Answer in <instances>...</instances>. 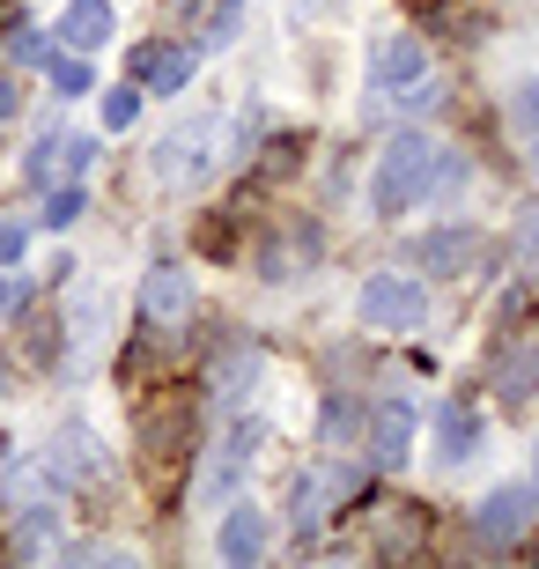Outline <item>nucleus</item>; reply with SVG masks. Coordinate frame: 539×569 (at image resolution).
I'll return each instance as SVG.
<instances>
[{"label": "nucleus", "mask_w": 539, "mask_h": 569, "mask_svg": "<svg viewBox=\"0 0 539 569\" xmlns=\"http://www.w3.org/2000/svg\"><path fill=\"white\" fill-rule=\"evenodd\" d=\"M458 170L443 163V148L429 141V133H392L385 141V156H377V178H370V208L377 214H407L421 208L436 186H451Z\"/></svg>", "instance_id": "f257e3e1"}, {"label": "nucleus", "mask_w": 539, "mask_h": 569, "mask_svg": "<svg viewBox=\"0 0 539 569\" xmlns=\"http://www.w3.org/2000/svg\"><path fill=\"white\" fill-rule=\"evenodd\" d=\"M355 311H362V326H377V333H421V318H429V289H421L415 274H370Z\"/></svg>", "instance_id": "f03ea898"}, {"label": "nucleus", "mask_w": 539, "mask_h": 569, "mask_svg": "<svg viewBox=\"0 0 539 569\" xmlns=\"http://www.w3.org/2000/svg\"><path fill=\"white\" fill-rule=\"evenodd\" d=\"M421 74H429V44H421L415 30H392V38L370 44V89L377 97H399V89H415Z\"/></svg>", "instance_id": "7ed1b4c3"}, {"label": "nucleus", "mask_w": 539, "mask_h": 569, "mask_svg": "<svg viewBox=\"0 0 539 569\" xmlns=\"http://www.w3.org/2000/svg\"><path fill=\"white\" fill-rule=\"evenodd\" d=\"M355 488H362V473H355V466H318V473H303V481H296V532H318L332 518V503H340V496H355Z\"/></svg>", "instance_id": "20e7f679"}, {"label": "nucleus", "mask_w": 539, "mask_h": 569, "mask_svg": "<svg viewBox=\"0 0 539 569\" xmlns=\"http://www.w3.org/2000/svg\"><path fill=\"white\" fill-rule=\"evenodd\" d=\"M141 318L148 326H163V333H178L192 318V274L186 267H148L141 274Z\"/></svg>", "instance_id": "39448f33"}, {"label": "nucleus", "mask_w": 539, "mask_h": 569, "mask_svg": "<svg viewBox=\"0 0 539 569\" xmlns=\"http://www.w3.org/2000/svg\"><path fill=\"white\" fill-rule=\"evenodd\" d=\"M214 170V127H178L163 148H156V178L163 186H192Z\"/></svg>", "instance_id": "423d86ee"}, {"label": "nucleus", "mask_w": 539, "mask_h": 569, "mask_svg": "<svg viewBox=\"0 0 539 569\" xmlns=\"http://www.w3.org/2000/svg\"><path fill=\"white\" fill-rule=\"evenodd\" d=\"M133 82H141V97H178L192 82V52L186 44H141L133 52Z\"/></svg>", "instance_id": "0eeeda50"}, {"label": "nucleus", "mask_w": 539, "mask_h": 569, "mask_svg": "<svg viewBox=\"0 0 539 569\" xmlns=\"http://www.w3.org/2000/svg\"><path fill=\"white\" fill-rule=\"evenodd\" d=\"M52 481L60 488H89V481H104V451H97V437H89V429H60V437H52Z\"/></svg>", "instance_id": "6e6552de"}, {"label": "nucleus", "mask_w": 539, "mask_h": 569, "mask_svg": "<svg viewBox=\"0 0 539 569\" xmlns=\"http://www.w3.org/2000/svg\"><path fill=\"white\" fill-rule=\"evenodd\" d=\"M370 459L377 466H407V459H415V407H407V400L370 407Z\"/></svg>", "instance_id": "1a4fd4ad"}, {"label": "nucleus", "mask_w": 539, "mask_h": 569, "mask_svg": "<svg viewBox=\"0 0 539 569\" xmlns=\"http://www.w3.org/2000/svg\"><path fill=\"white\" fill-rule=\"evenodd\" d=\"M525 518H532V488H518V481H510V488H496V496H480L473 532L502 548V540H518V532H525Z\"/></svg>", "instance_id": "9d476101"}, {"label": "nucleus", "mask_w": 539, "mask_h": 569, "mask_svg": "<svg viewBox=\"0 0 539 569\" xmlns=\"http://www.w3.org/2000/svg\"><path fill=\"white\" fill-rule=\"evenodd\" d=\"M267 540H273V526H267V510H259V503H237L222 518V532H214L222 562H259V555H267Z\"/></svg>", "instance_id": "9b49d317"}, {"label": "nucleus", "mask_w": 539, "mask_h": 569, "mask_svg": "<svg viewBox=\"0 0 539 569\" xmlns=\"http://www.w3.org/2000/svg\"><path fill=\"white\" fill-rule=\"evenodd\" d=\"M480 252H488V237H480V230H436V237H421V267H429V274H473Z\"/></svg>", "instance_id": "f8f14e48"}, {"label": "nucleus", "mask_w": 539, "mask_h": 569, "mask_svg": "<svg viewBox=\"0 0 539 569\" xmlns=\"http://www.w3.org/2000/svg\"><path fill=\"white\" fill-rule=\"evenodd\" d=\"M251 443H259V422H251V415H244V422H237V429H229V437H222V451H214V466H208V473H200V496H208V503H214V496H229V488H237V473H244V459H251Z\"/></svg>", "instance_id": "ddd939ff"}, {"label": "nucleus", "mask_w": 539, "mask_h": 569, "mask_svg": "<svg viewBox=\"0 0 539 569\" xmlns=\"http://www.w3.org/2000/svg\"><path fill=\"white\" fill-rule=\"evenodd\" d=\"M111 38V0H74L60 16V44L67 52H97V44Z\"/></svg>", "instance_id": "4468645a"}, {"label": "nucleus", "mask_w": 539, "mask_h": 569, "mask_svg": "<svg viewBox=\"0 0 539 569\" xmlns=\"http://www.w3.org/2000/svg\"><path fill=\"white\" fill-rule=\"evenodd\" d=\"M473 443H480V415H473V407H436V451H443V459H473Z\"/></svg>", "instance_id": "2eb2a0df"}, {"label": "nucleus", "mask_w": 539, "mask_h": 569, "mask_svg": "<svg viewBox=\"0 0 539 569\" xmlns=\"http://www.w3.org/2000/svg\"><path fill=\"white\" fill-rule=\"evenodd\" d=\"M510 127H518V141H525V163L539 170V74L510 89Z\"/></svg>", "instance_id": "dca6fc26"}, {"label": "nucleus", "mask_w": 539, "mask_h": 569, "mask_svg": "<svg viewBox=\"0 0 539 569\" xmlns=\"http://www.w3.org/2000/svg\"><path fill=\"white\" fill-rule=\"evenodd\" d=\"M52 89H60V97H89V89H97V67H89V52H67V60H52Z\"/></svg>", "instance_id": "f3484780"}, {"label": "nucleus", "mask_w": 539, "mask_h": 569, "mask_svg": "<svg viewBox=\"0 0 539 569\" xmlns=\"http://www.w3.org/2000/svg\"><path fill=\"white\" fill-rule=\"evenodd\" d=\"M89 214V200H82V186H60L52 200H44V230H74Z\"/></svg>", "instance_id": "a211bd4d"}, {"label": "nucleus", "mask_w": 539, "mask_h": 569, "mask_svg": "<svg viewBox=\"0 0 539 569\" xmlns=\"http://www.w3.org/2000/svg\"><path fill=\"white\" fill-rule=\"evenodd\" d=\"M141 119V82H126V89H104V127L119 133V127H133Z\"/></svg>", "instance_id": "6ab92c4d"}, {"label": "nucleus", "mask_w": 539, "mask_h": 569, "mask_svg": "<svg viewBox=\"0 0 539 569\" xmlns=\"http://www.w3.org/2000/svg\"><path fill=\"white\" fill-rule=\"evenodd\" d=\"M496 385L510 392V400H532V385H539V356H518V362H502Z\"/></svg>", "instance_id": "aec40b11"}, {"label": "nucleus", "mask_w": 539, "mask_h": 569, "mask_svg": "<svg viewBox=\"0 0 539 569\" xmlns=\"http://www.w3.org/2000/svg\"><path fill=\"white\" fill-rule=\"evenodd\" d=\"M8 60L16 67H52V38H44V30H16V38H8Z\"/></svg>", "instance_id": "412c9836"}, {"label": "nucleus", "mask_w": 539, "mask_h": 569, "mask_svg": "<svg viewBox=\"0 0 539 569\" xmlns=\"http://www.w3.org/2000/svg\"><path fill=\"white\" fill-rule=\"evenodd\" d=\"M518 267H525V274H539V208L518 222Z\"/></svg>", "instance_id": "4be33fe9"}, {"label": "nucleus", "mask_w": 539, "mask_h": 569, "mask_svg": "<svg viewBox=\"0 0 539 569\" xmlns=\"http://www.w3.org/2000/svg\"><path fill=\"white\" fill-rule=\"evenodd\" d=\"M60 156H67V170L82 178V170L97 163V141H89V133H74V141H60Z\"/></svg>", "instance_id": "5701e85b"}, {"label": "nucleus", "mask_w": 539, "mask_h": 569, "mask_svg": "<svg viewBox=\"0 0 539 569\" xmlns=\"http://www.w3.org/2000/svg\"><path fill=\"white\" fill-rule=\"evenodd\" d=\"M22 244H30V230L22 222H0V259H22Z\"/></svg>", "instance_id": "b1692460"}, {"label": "nucleus", "mask_w": 539, "mask_h": 569, "mask_svg": "<svg viewBox=\"0 0 539 569\" xmlns=\"http://www.w3.org/2000/svg\"><path fill=\"white\" fill-rule=\"evenodd\" d=\"M22 111V89H16V74H0V119H16Z\"/></svg>", "instance_id": "393cba45"}, {"label": "nucleus", "mask_w": 539, "mask_h": 569, "mask_svg": "<svg viewBox=\"0 0 539 569\" xmlns=\"http://www.w3.org/2000/svg\"><path fill=\"white\" fill-rule=\"evenodd\" d=\"M0 303H8V281H0Z\"/></svg>", "instance_id": "a878e982"}, {"label": "nucleus", "mask_w": 539, "mask_h": 569, "mask_svg": "<svg viewBox=\"0 0 539 569\" xmlns=\"http://www.w3.org/2000/svg\"><path fill=\"white\" fill-rule=\"evenodd\" d=\"M532 496H539V481H532Z\"/></svg>", "instance_id": "bb28decb"}]
</instances>
